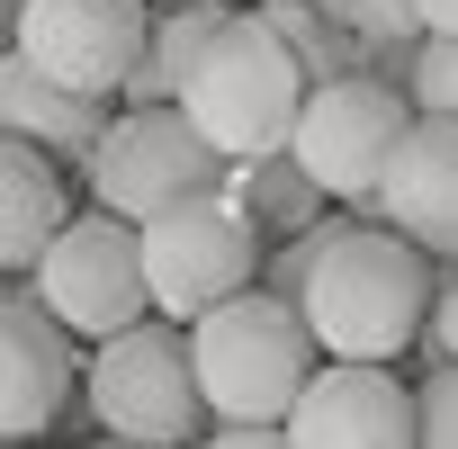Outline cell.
<instances>
[{"label":"cell","mask_w":458,"mask_h":449,"mask_svg":"<svg viewBox=\"0 0 458 449\" xmlns=\"http://www.w3.org/2000/svg\"><path fill=\"white\" fill-rule=\"evenodd\" d=\"M252 10L270 19V37L297 55V72H306V90H324V81H351V72H369V46L351 37V28H333L315 0H252Z\"/></svg>","instance_id":"cell-17"},{"label":"cell","mask_w":458,"mask_h":449,"mask_svg":"<svg viewBox=\"0 0 458 449\" xmlns=\"http://www.w3.org/2000/svg\"><path fill=\"white\" fill-rule=\"evenodd\" d=\"M422 342H431V360H449V369H458V270H440V288H431V324H422Z\"/></svg>","instance_id":"cell-22"},{"label":"cell","mask_w":458,"mask_h":449,"mask_svg":"<svg viewBox=\"0 0 458 449\" xmlns=\"http://www.w3.org/2000/svg\"><path fill=\"white\" fill-rule=\"evenodd\" d=\"M404 99H413V117H458V37H422L413 46Z\"/></svg>","instance_id":"cell-19"},{"label":"cell","mask_w":458,"mask_h":449,"mask_svg":"<svg viewBox=\"0 0 458 449\" xmlns=\"http://www.w3.org/2000/svg\"><path fill=\"white\" fill-rule=\"evenodd\" d=\"M108 117H117L108 99H81V90L46 81L37 64L0 55V144H28V153H46V162H64V171H90Z\"/></svg>","instance_id":"cell-13"},{"label":"cell","mask_w":458,"mask_h":449,"mask_svg":"<svg viewBox=\"0 0 458 449\" xmlns=\"http://www.w3.org/2000/svg\"><path fill=\"white\" fill-rule=\"evenodd\" d=\"M413 28L422 37H458V0H413Z\"/></svg>","instance_id":"cell-24"},{"label":"cell","mask_w":458,"mask_h":449,"mask_svg":"<svg viewBox=\"0 0 458 449\" xmlns=\"http://www.w3.org/2000/svg\"><path fill=\"white\" fill-rule=\"evenodd\" d=\"M144 10H180V0H144Z\"/></svg>","instance_id":"cell-27"},{"label":"cell","mask_w":458,"mask_h":449,"mask_svg":"<svg viewBox=\"0 0 458 449\" xmlns=\"http://www.w3.org/2000/svg\"><path fill=\"white\" fill-rule=\"evenodd\" d=\"M28 297L72 333V342H117L135 324H153V288H144V234L108 207H72V224L46 243V261L28 270Z\"/></svg>","instance_id":"cell-5"},{"label":"cell","mask_w":458,"mask_h":449,"mask_svg":"<svg viewBox=\"0 0 458 449\" xmlns=\"http://www.w3.org/2000/svg\"><path fill=\"white\" fill-rule=\"evenodd\" d=\"M180 117L225 153V171L234 162H261V153H288L297 117H306V72L297 55L270 37L261 10H234L225 19V37L198 55L189 90H180Z\"/></svg>","instance_id":"cell-3"},{"label":"cell","mask_w":458,"mask_h":449,"mask_svg":"<svg viewBox=\"0 0 458 449\" xmlns=\"http://www.w3.org/2000/svg\"><path fill=\"white\" fill-rule=\"evenodd\" d=\"M64 224H72V180H64V162H46V153H28V144H0V279H28Z\"/></svg>","instance_id":"cell-14"},{"label":"cell","mask_w":458,"mask_h":449,"mask_svg":"<svg viewBox=\"0 0 458 449\" xmlns=\"http://www.w3.org/2000/svg\"><path fill=\"white\" fill-rule=\"evenodd\" d=\"M81 369H72V333L28 297V288H0V440H37L64 422Z\"/></svg>","instance_id":"cell-12"},{"label":"cell","mask_w":458,"mask_h":449,"mask_svg":"<svg viewBox=\"0 0 458 449\" xmlns=\"http://www.w3.org/2000/svg\"><path fill=\"white\" fill-rule=\"evenodd\" d=\"M279 431H288V449H422L413 386L395 369H342V360H324L306 377V395Z\"/></svg>","instance_id":"cell-10"},{"label":"cell","mask_w":458,"mask_h":449,"mask_svg":"<svg viewBox=\"0 0 458 449\" xmlns=\"http://www.w3.org/2000/svg\"><path fill=\"white\" fill-rule=\"evenodd\" d=\"M10 37H19V0H0V55H10Z\"/></svg>","instance_id":"cell-25"},{"label":"cell","mask_w":458,"mask_h":449,"mask_svg":"<svg viewBox=\"0 0 458 449\" xmlns=\"http://www.w3.org/2000/svg\"><path fill=\"white\" fill-rule=\"evenodd\" d=\"M225 198L252 216V234H261V243H297V234H315V224L333 216V198L306 180V162H297V153L234 162V171H225Z\"/></svg>","instance_id":"cell-16"},{"label":"cell","mask_w":458,"mask_h":449,"mask_svg":"<svg viewBox=\"0 0 458 449\" xmlns=\"http://www.w3.org/2000/svg\"><path fill=\"white\" fill-rule=\"evenodd\" d=\"M198 449H288V431H270V422H216Z\"/></svg>","instance_id":"cell-23"},{"label":"cell","mask_w":458,"mask_h":449,"mask_svg":"<svg viewBox=\"0 0 458 449\" xmlns=\"http://www.w3.org/2000/svg\"><path fill=\"white\" fill-rule=\"evenodd\" d=\"M431 288H440V270L404 234L342 216L297 315H306V333H315L324 360H342V369H395L422 342V324H431Z\"/></svg>","instance_id":"cell-1"},{"label":"cell","mask_w":458,"mask_h":449,"mask_svg":"<svg viewBox=\"0 0 458 449\" xmlns=\"http://www.w3.org/2000/svg\"><path fill=\"white\" fill-rule=\"evenodd\" d=\"M369 207L431 270H458V117H413Z\"/></svg>","instance_id":"cell-11"},{"label":"cell","mask_w":458,"mask_h":449,"mask_svg":"<svg viewBox=\"0 0 458 449\" xmlns=\"http://www.w3.org/2000/svg\"><path fill=\"white\" fill-rule=\"evenodd\" d=\"M135 234H144V288H153L162 324H198V315H216V306H234V297L261 288V252L270 243L252 234V216L225 189L135 224Z\"/></svg>","instance_id":"cell-6"},{"label":"cell","mask_w":458,"mask_h":449,"mask_svg":"<svg viewBox=\"0 0 458 449\" xmlns=\"http://www.w3.org/2000/svg\"><path fill=\"white\" fill-rule=\"evenodd\" d=\"M225 19H234V0H180V10H153L144 28V55H135V81L117 90L126 108H180L198 55L225 37Z\"/></svg>","instance_id":"cell-15"},{"label":"cell","mask_w":458,"mask_h":449,"mask_svg":"<svg viewBox=\"0 0 458 449\" xmlns=\"http://www.w3.org/2000/svg\"><path fill=\"white\" fill-rule=\"evenodd\" d=\"M81 180H90V207H108L126 224H153V216H171L189 198H216L225 189V153L180 108H117Z\"/></svg>","instance_id":"cell-7"},{"label":"cell","mask_w":458,"mask_h":449,"mask_svg":"<svg viewBox=\"0 0 458 449\" xmlns=\"http://www.w3.org/2000/svg\"><path fill=\"white\" fill-rule=\"evenodd\" d=\"M81 449H126V440H81Z\"/></svg>","instance_id":"cell-26"},{"label":"cell","mask_w":458,"mask_h":449,"mask_svg":"<svg viewBox=\"0 0 458 449\" xmlns=\"http://www.w3.org/2000/svg\"><path fill=\"white\" fill-rule=\"evenodd\" d=\"M0 449H10V440H0Z\"/></svg>","instance_id":"cell-28"},{"label":"cell","mask_w":458,"mask_h":449,"mask_svg":"<svg viewBox=\"0 0 458 449\" xmlns=\"http://www.w3.org/2000/svg\"><path fill=\"white\" fill-rule=\"evenodd\" d=\"M81 404L99 422V440L126 449H189L207 440V395H198V360H189V324H135L117 342L90 351Z\"/></svg>","instance_id":"cell-4"},{"label":"cell","mask_w":458,"mask_h":449,"mask_svg":"<svg viewBox=\"0 0 458 449\" xmlns=\"http://www.w3.org/2000/svg\"><path fill=\"white\" fill-rule=\"evenodd\" d=\"M315 10H324L333 28H351V37L369 46V64H377V55H404V46H422V28H413V0H315Z\"/></svg>","instance_id":"cell-18"},{"label":"cell","mask_w":458,"mask_h":449,"mask_svg":"<svg viewBox=\"0 0 458 449\" xmlns=\"http://www.w3.org/2000/svg\"><path fill=\"white\" fill-rule=\"evenodd\" d=\"M144 28H153L144 0H19L10 55L37 64L46 81L81 90V99H117V90L135 81Z\"/></svg>","instance_id":"cell-9"},{"label":"cell","mask_w":458,"mask_h":449,"mask_svg":"<svg viewBox=\"0 0 458 449\" xmlns=\"http://www.w3.org/2000/svg\"><path fill=\"white\" fill-rule=\"evenodd\" d=\"M404 126H413V99L395 81H377V72H351V81L306 90V117H297L288 153L306 162V180L333 207H369L386 162H395V144H404Z\"/></svg>","instance_id":"cell-8"},{"label":"cell","mask_w":458,"mask_h":449,"mask_svg":"<svg viewBox=\"0 0 458 449\" xmlns=\"http://www.w3.org/2000/svg\"><path fill=\"white\" fill-rule=\"evenodd\" d=\"M189 360H198V395H207V422H288L306 377L324 369L306 315L288 297H234L189 324Z\"/></svg>","instance_id":"cell-2"},{"label":"cell","mask_w":458,"mask_h":449,"mask_svg":"<svg viewBox=\"0 0 458 449\" xmlns=\"http://www.w3.org/2000/svg\"><path fill=\"white\" fill-rule=\"evenodd\" d=\"M333 224H342V216H324L315 234H297V243H270V252H261V297L306 306V279H315V261H324V243H333Z\"/></svg>","instance_id":"cell-20"},{"label":"cell","mask_w":458,"mask_h":449,"mask_svg":"<svg viewBox=\"0 0 458 449\" xmlns=\"http://www.w3.org/2000/svg\"><path fill=\"white\" fill-rule=\"evenodd\" d=\"M413 422H422V449H458V369L431 360V377L413 386Z\"/></svg>","instance_id":"cell-21"}]
</instances>
